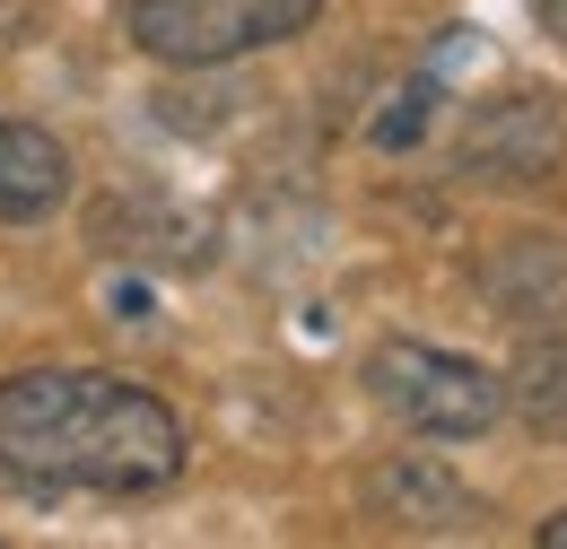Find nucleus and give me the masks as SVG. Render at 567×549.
Here are the masks:
<instances>
[{"mask_svg":"<svg viewBox=\"0 0 567 549\" xmlns=\"http://www.w3.org/2000/svg\"><path fill=\"white\" fill-rule=\"evenodd\" d=\"M567 148V123H559V96L550 87H506L489 105H472V123L454 139V166L463 184H542Z\"/></svg>","mask_w":567,"mask_h":549,"instance_id":"20e7f679","label":"nucleus"},{"mask_svg":"<svg viewBox=\"0 0 567 549\" xmlns=\"http://www.w3.org/2000/svg\"><path fill=\"white\" fill-rule=\"evenodd\" d=\"M323 0H123V35L166 70H227L245 53L297 44Z\"/></svg>","mask_w":567,"mask_h":549,"instance_id":"f03ea898","label":"nucleus"},{"mask_svg":"<svg viewBox=\"0 0 567 549\" xmlns=\"http://www.w3.org/2000/svg\"><path fill=\"white\" fill-rule=\"evenodd\" d=\"M71 201V148L44 123L0 114V227H44Z\"/></svg>","mask_w":567,"mask_h":549,"instance_id":"423d86ee","label":"nucleus"},{"mask_svg":"<svg viewBox=\"0 0 567 549\" xmlns=\"http://www.w3.org/2000/svg\"><path fill=\"white\" fill-rule=\"evenodd\" d=\"M481 297L506 323H550L567 314V236H506L481 262Z\"/></svg>","mask_w":567,"mask_h":549,"instance_id":"0eeeda50","label":"nucleus"},{"mask_svg":"<svg viewBox=\"0 0 567 549\" xmlns=\"http://www.w3.org/2000/svg\"><path fill=\"white\" fill-rule=\"evenodd\" d=\"M367 515L384 532H411V541H463V532L489 524V497L427 454H393V463L367 472Z\"/></svg>","mask_w":567,"mask_h":549,"instance_id":"39448f33","label":"nucleus"},{"mask_svg":"<svg viewBox=\"0 0 567 549\" xmlns=\"http://www.w3.org/2000/svg\"><path fill=\"white\" fill-rule=\"evenodd\" d=\"M533 18H542V35H550V44H567V0H533Z\"/></svg>","mask_w":567,"mask_h":549,"instance_id":"9d476101","label":"nucleus"},{"mask_svg":"<svg viewBox=\"0 0 567 549\" xmlns=\"http://www.w3.org/2000/svg\"><path fill=\"white\" fill-rule=\"evenodd\" d=\"M542 549H567V506L550 515V524H542Z\"/></svg>","mask_w":567,"mask_h":549,"instance_id":"9b49d317","label":"nucleus"},{"mask_svg":"<svg viewBox=\"0 0 567 549\" xmlns=\"http://www.w3.org/2000/svg\"><path fill=\"white\" fill-rule=\"evenodd\" d=\"M506 402L533 436H567V332H533L515 349V375H506Z\"/></svg>","mask_w":567,"mask_h":549,"instance_id":"6e6552de","label":"nucleus"},{"mask_svg":"<svg viewBox=\"0 0 567 549\" xmlns=\"http://www.w3.org/2000/svg\"><path fill=\"white\" fill-rule=\"evenodd\" d=\"M427 105H436V87H427V79H411V87L393 96V114L375 123V148H411V139L427 132Z\"/></svg>","mask_w":567,"mask_h":549,"instance_id":"1a4fd4ad","label":"nucleus"},{"mask_svg":"<svg viewBox=\"0 0 567 549\" xmlns=\"http://www.w3.org/2000/svg\"><path fill=\"white\" fill-rule=\"evenodd\" d=\"M367 393L411 436H445V445L489 436L506 418V375H489L481 358L436 349V341H375L367 349Z\"/></svg>","mask_w":567,"mask_h":549,"instance_id":"7ed1b4c3","label":"nucleus"},{"mask_svg":"<svg viewBox=\"0 0 567 549\" xmlns=\"http://www.w3.org/2000/svg\"><path fill=\"white\" fill-rule=\"evenodd\" d=\"M184 472V418L114 366H27L0 384V480L148 497Z\"/></svg>","mask_w":567,"mask_h":549,"instance_id":"f257e3e1","label":"nucleus"}]
</instances>
